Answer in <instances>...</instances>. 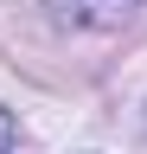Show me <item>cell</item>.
<instances>
[{
  "label": "cell",
  "instance_id": "1",
  "mask_svg": "<svg viewBox=\"0 0 147 154\" xmlns=\"http://www.w3.org/2000/svg\"><path fill=\"white\" fill-rule=\"evenodd\" d=\"M51 7H58L70 26H122L141 0H51Z\"/></svg>",
  "mask_w": 147,
  "mask_h": 154
},
{
  "label": "cell",
  "instance_id": "2",
  "mask_svg": "<svg viewBox=\"0 0 147 154\" xmlns=\"http://www.w3.org/2000/svg\"><path fill=\"white\" fill-rule=\"evenodd\" d=\"M0 154H13V116L0 109Z\"/></svg>",
  "mask_w": 147,
  "mask_h": 154
}]
</instances>
